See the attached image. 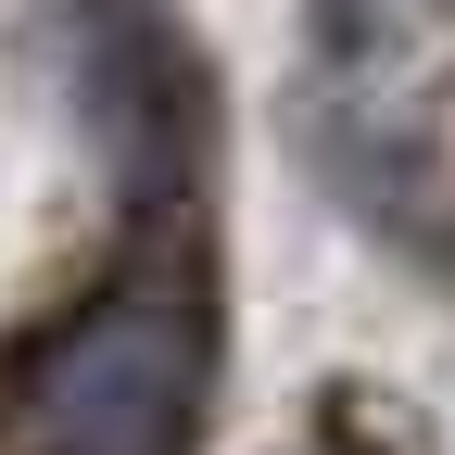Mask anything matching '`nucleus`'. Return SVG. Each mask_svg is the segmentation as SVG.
I'll return each mask as SVG.
<instances>
[{"label":"nucleus","mask_w":455,"mask_h":455,"mask_svg":"<svg viewBox=\"0 0 455 455\" xmlns=\"http://www.w3.org/2000/svg\"><path fill=\"white\" fill-rule=\"evenodd\" d=\"M215 392V329L178 291H114L26 355L38 455H190Z\"/></svg>","instance_id":"nucleus-1"}]
</instances>
